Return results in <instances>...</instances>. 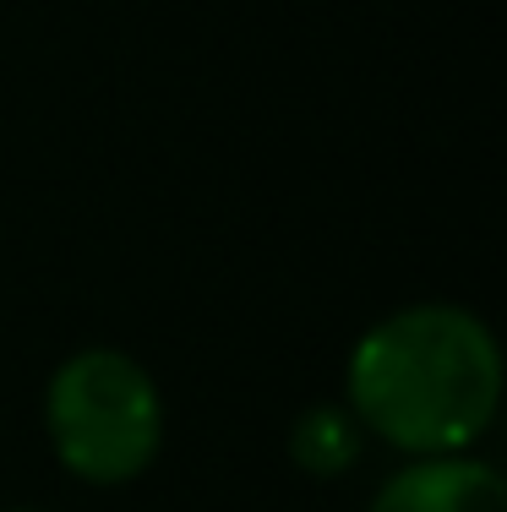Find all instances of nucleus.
Here are the masks:
<instances>
[{"label":"nucleus","mask_w":507,"mask_h":512,"mask_svg":"<svg viewBox=\"0 0 507 512\" xmlns=\"http://www.w3.org/2000/svg\"><path fill=\"white\" fill-rule=\"evenodd\" d=\"M344 387L349 414L398 453H469L497 420L502 349L475 311L426 300L360 333Z\"/></svg>","instance_id":"nucleus-1"},{"label":"nucleus","mask_w":507,"mask_h":512,"mask_svg":"<svg viewBox=\"0 0 507 512\" xmlns=\"http://www.w3.org/2000/svg\"><path fill=\"white\" fill-rule=\"evenodd\" d=\"M366 453V425L344 404H311L289 425V458L311 474V480H338Z\"/></svg>","instance_id":"nucleus-4"},{"label":"nucleus","mask_w":507,"mask_h":512,"mask_svg":"<svg viewBox=\"0 0 507 512\" xmlns=\"http://www.w3.org/2000/svg\"><path fill=\"white\" fill-rule=\"evenodd\" d=\"M44 425L55 458L88 485L137 480L164 447L159 387L120 349H82L60 360L44 393Z\"/></svg>","instance_id":"nucleus-2"},{"label":"nucleus","mask_w":507,"mask_h":512,"mask_svg":"<svg viewBox=\"0 0 507 512\" xmlns=\"http://www.w3.org/2000/svg\"><path fill=\"white\" fill-rule=\"evenodd\" d=\"M366 512H507V485L486 458H415L382 480Z\"/></svg>","instance_id":"nucleus-3"}]
</instances>
